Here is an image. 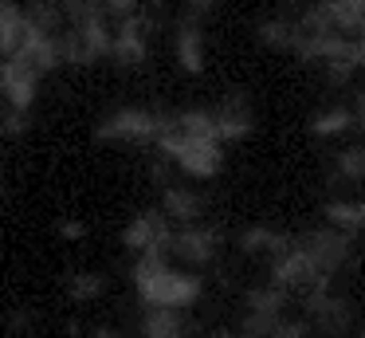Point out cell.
Here are the masks:
<instances>
[{"instance_id": "cell-25", "label": "cell", "mask_w": 365, "mask_h": 338, "mask_svg": "<svg viewBox=\"0 0 365 338\" xmlns=\"http://www.w3.org/2000/svg\"><path fill=\"white\" fill-rule=\"evenodd\" d=\"M28 126H32V122H28L24 110H9V114L0 118V134H4V138H20V134H24Z\"/></svg>"}, {"instance_id": "cell-28", "label": "cell", "mask_w": 365, "mask_h": 338, "mask_svg": "<svg viewBox=\"0 0 365 338\" xmlns=\"http://www.w3.org/2000/svg\"><path fill=\"white\" fill-rule=\"evenodd\" d=\"M59 236H63V240H83V236H87V224H79V220H59Z\"/></svg>"}, {"instance_id": "cell-29", "label": "cell", "mask_w": 365, "mask_h": 338, "mask_svg": "<svg viewBox=\"0 0 365 338\" xmlns=\"http://www.w3.org/2000/svg\"><path fill=\"white\" fill-rule=\"evenodd\" d=\"M212 12H216V4H189V8H185L189 24H192V20H200V16H212Z\"/></svg>"}, {"instance_id": "cell-15", "label": "cell", "mask_w": 365, "mask_h": 338, "mask_svg": "<svg viewBox=\"0 0 365 338\" xmlns=\"http://www.w3.org/2000/svg\"><path fill=\"white\" fill-rule=\"evenodd\" d=\"M173 44H177V59H181V67L189 71V75L205 71V31H200V24L185 20L181 28H177Z\"/></svg>"}, {"instance_id": "cell-17", "label": "cell", "mask_w": 365, "mask_h": 338, "mask_svg": "<svg viewBox=\"0 0 365 338\" xmlns=\"http://www.w3.org/2000/svg\"><path fill=\"white\" fill-rule=\"evenodd\" d=\"M185 311H145L142 319V338H185Z\"/></svg>"}, {"instance_id": "cell-34", "label": "cell", "mask_w": 365, "mask_h": 338, "mask_svg": "<svg viewBox=\"0 0 365 338\" xmlns=\"http://www.w3.org/2000/svg\"><path fill=\"white\" fill-rule=\"evenodd\" d=\"M361 338H365V327H361Z\"/></svg>"}, {"instance_id": "cell-12", "label": "cell", "mask_w": 365, "mask_h": 338, "mask_svg": "<svg viewBox=\"0 0 365 338\" xmlns=\"http://www.w3.org/2000/svg\"><path fill=\"white\" fill-rule=\"evenodd\" d=\"M161 212H165L169 224H181V228H192L200 217H205V197L189 185H169L161 193Z\"/></svg>"}, {"instance_id": "cell-31", "label": "cell", "mask_w": 365, "mask_h": 338, "mask_svg": "<svg viewBox=\"0 0 365 338\" xmlns=\"http://www.w3.org/2000/svg\"><path fill=\"white\" fill-rule=\"evenodd\" d=\"M91 338H122V330H114V327H95V330H91Z\"/></svg>"}, {"instance_id": "cell-26", "label": "cell", "mask_w": 365, "mask_h": 338, "mask_svg": "<svg viewBox=\"0 0 365 338\" xmlns=\"http://www.w3.org/2000/svg\"><path fill=\"white\" fill-rule=\"evenodd\" d=\"M9 322H12V330H32V327H36V311H28V307H16Z\"/></svg>"}, {"instance_id": "cell-27", "label": "cell", "mask_w": 365, "mask_h": 338, "mask_svg": "<svg viewBox=\"0 0 365 338\" xmlns=\"http://www.w3.org/2000/svg\"><path fill=\"white\" fill-rule=\"evenodd\" d=\"M302 334H307V327H302V322L283 319V322L275 327V334H271V338H302Z\"/></svg>"}, {"instance_id": "cell-3", "label": "cell", "mask_w": 365, "mask_h": 338, "mask_svg": "<svg viewBox=\"0 0 365 338\" xmlns=\"http://www.w3.org/2000/svg\"><path fill=\"white\" fill-rule=\"evenodd\" d=\"M165 118L169 114H153V110L142 106H126V110H114L98 122L95 138L98 141H158V134L165 130Z\"/></svg>"}, {"instance_id": "cell-10", "label": "cell", "mask_w": 365, "mask_h": 338, "mask_svg": "<svg viewBox=\"0 0 365 338\" xmlns=\"http://www.w3.org/2000/svg\"><path fill=\"white\" fill-rule=\"evenodd\" d=\"M145 31H150V24H145V8H142V16H134V20L114 28L110 59L122 63V67H142L150 59V39H145Z\"/></svg>"}, {"instance_id": "cell-11", "label": "cell", "mask_w": 365, "mask_h": 338, "mask_svg": "<svg viewBox=\"0 0 365 338\" xmlns=\"http://www.w3.org/2000/svg\"><path fill=\"white\" fill-rule=\"evenodd\" d=\"M307 311H310V319L322 327L326 338H338L341 330L354 322V314H349V303H346V299H338V295H330V283H322V287L307 291Z\"/></svg>"}, {"instance_id": "cell-4", "label": "cell", "mask_w": 365, "mask_h": 338, "mask_svg": "<svg viewBox=\"0 0 365 338\" xmlns=\"http://www.w3.org/2000/svg\"><path fill=\"white\" fill-rule=\"evenodd\" d=\"M122 244L138 256H169V244H173V224L165 220L161 209H145L122 228Z\"/></svg>"}, {"instance_id": "cell-6", "label": "cell", "mask_w": 365, "mask_h": 338, "mask_svg": "<svg viewBox=\"0 0 365 338\" xmlns=\"http://www.w3.org/2000/svg\"><path fill=\"white\" fill-rule=\"evenodd\" d=\"M40 71L36 67H28L24 59H4L0 63V99L9 102L12 110H32V102H36V91H40Z\"/></svg>"}, {"instance_id": "cell-24", "label": "cell", "mask_w": 365, "mask_h": 338, "mask_svg": "<svg viewBox=\"0 0 365 338\" xmlns=\"http://www.w3.org/2000/svg\"><path fill=\"white\" fill-rule=\"evenodd\" d=\"M338 177L341 181H365V146H346L338 154Z\"/></svg>"}, {"instance_id": "cell-19", "label": "cell", "mask_w": 365, "mask_h": 338, "mask_svg": "<svg viewBox=\"0 0 365 338\" xmlns=\"http://www.w3.org/2000/svg\"><path fill=\"white\" fill-rule=\"evenodd\" d=\"M326 220H330V228H338V232L354 236L365 228V201H330L326 204Z\"/></svg>"}, {"instance_id": "cell-32", "label": "cell", "mask_w": 365, "mask_h": 338, "mask_svg": "<svg viewBox=\"0 0 365 338\" xmlns=\"http://www.w3.org/2000/svg\"><path fill=\"white\" fill-rule=\"evenodd\" d=\"M216 338H252V334H216Z\"/></svg>"}, {"instance_id": "cell-1", "label": "cell", "mask_w": 365, "mask_h": 338, "mask_svg": "<svg viewBox=\"0 0 365 338\" xmlns=\"http://www.w3.org/2000/svg\"><path fill=\"white\" fill-rule=\"evenodd\" d=\"M130 279H134V287H138V299H142L150 311H185V307H192L200 299V291H205L200 275L169 267L165 256H138Z\"/></svg>"}, {"instance_id": "cell-8", "label": "cell", "mask_w": 365, "mask_h": 338, "mask_svg": "<svg viewBox=\"0 0 365 338\" xmlns=\"http://www.w3.org/2000/svg\"><path fill=\"white\" fill-rule=\"evenodd\" d=\"M216 252H220V232H216V228H208V224L177 228V232H173V244H169V256L185 259V264H192V267L212 264Z\"/></svg>"}, {"instance_id": "cell-18", "label": "cell", "mask_w": 365, "mask_h": 338, "mask_svg": "<svg viewBox=\"0 0 365 338\" xmlns=\"http://www.w3.org/2000/svg\"><path fill=\"white\" fill-rule=\"evenodd\" d=\"M287 307V291H279L275 283H263V287L247 291V314H259V319H283Z\"/></svg>"}, {"instance_id": "cell-33", "label": "cell", "mask_w": 365, "mask_h": 338, "mask_svg": "<svg viewBox=\"0 0 365 338\" xmlns=\"http://www.w3.org/2000/svg\"><path fill=\"white\" fill-rule=\"evenodd\" d=\"M0 197H4V181H0Z\"/></svg>"}, {"instance_id": "cell-23", "label": "cell", "mask_w": 365, "mask_h": 338, "mask_svg": "<svg viewBox=\"0 0 365 338\" xmlns=\"http://www.w3.org/2000/svg\"><path fill=\"white\" fill-rule=\"evenodd\" d=\"M354 126V110H322V114H314V122H310V134H318V138H330V134H341Z\"/></svg>"}, {"instance_id": "cell-16", "label": "cell", "mask_w": 365, "mask_h": 338, "mask_svg": "<svg viewBox=\"0 0 365 338\" xmlns=\"http://www.w3.org/2000/svg\"><path fill=\"white\" fill-rule=\"evenodd\" d=\"M24 36V8L0 0V59H12Z\"/></svg>"}, {"instance_id": "cell-22", "label": "cell", "mask_w": 365, "mask_h": 338, "mask_svg": "<svg viewBox=\"0 0 365 338\" xmlns=\"http://www.w3.org/2000/svg\"><path fill=\"white\" fill-rule=\"evenodd\" d=\"M259 39L271 47H283V51H294L302 39V28L299 24H287V20H263L259 24Z\"/></svg>"}, {"instance_id": "cell-5", "label": "cell", "mask_w": 365, "mask_h": 338, "mask_svg": "<svg viewBox=\"0 0 365 338\" xmlns=\"http://www.w3.org/2000/svg\"><path fill=\"white\" fill-rule=\"evenodd\" d=\"M299 248L310 256V264L318 267V275L322 279H330L334 272H338L341 264L349 259V248H354V236H346V232H338V228H314V232H307L299 240Z\"/></svg>"}, {"instance_id": "cell-14", "label": "cell", "mask_w": 365, "mask_h": 338, "mask_svg": "<svg viewBox=\"0 0 365 338\" xmlns=\"http://www.w3.org/2000/svg\"><path fill=\"white\" fill-rule=\"evenodd\" d=\"M294 244H299V240H291V236H283V232H271V228H263V224L247 228V232L240 236V248H244L247 256H267L271 264L283 259Z\"/></svg>"}, {"instance_id": "cell-21", "label": "cell", "mask_w": 365, "mask_h": 338, "mask_svg": "<svg viewBox=\"0 0 365 338\" xmlns=\"http://www.w3.org/2000/svg\"><path fill=\"white\" fill-rule=\"evenodd\" d=\"M103 291H106L103 272H75L71 279H67V299H71V303H91V299H98Z\"/></svg>"}, {"instance_id": "cell-7", "label": "cell", "mask_w": 365, "mask_h": 338, "mask_svg": "<svg viewBox=\"0 0 365 338\" xmlns=\"http://www.w3.org/2000/svg\"><path fill=\"white\" fill-rule=\"evenodd\" d=\"M271 283H275L279 291H287V295H291V291H314V287H322V283H330V279H322V275H318V267L310 264V256L299 248V244H294L283 259H275V264H271Z\"/></svg>"}, {"instance_id": "cell-30", "label": "cell", "mask_w": 365, "mask_h": 338, "mask_svg": "<svg viewBox=\"0 0 365 338\" xmlns=\"http://www.w3.org/2000/svg\"><path fill=\"white\" fill-rule=\"evenodd\" d=\"M354 122L365 130V86L357 91V102H354Z\"/></svg>"}, {"instance_id": "cell-20", "label": "cell", "mask_w": 365, "mask_h": 338, "mask_svg": "<svg viewBox=\"0 0 365 338\" xmlns=\"http://www.w3.org/2000/svg\"><path fill=\"white\" fill-rule=\"evenodd\" d=\"M177 130H181L185 138L220 141V138H216V114H212V110H185V114H177Z\"/></svg>"}, {"instance_id": "cell-13", "label": "cell", "mask_w": 365, "mask_h": 338, "mask_svg": "<svg viewBox=\"0 0 365 338\" xmlns=\"http://www.w3.org/2000/svg\"><path fill=\"white\" fill-rule=\"evenodd\" d=\"M212 114H216V138L220 141H236L252 134V110H247V99L240 91H232Z\"/></svg>"}, {"instance_id": "cell-9", "label": "cell", "mask_w": 365, "mask_h": 338, "mask_svg": "<svg viewBox=\"0 0 365 338\" xmlns=\"http://www.w3.org/2000/svg\"><path fill=\"white\" fill-rule=\"evenodd\" d=\"M16 59H24L28 67H36L40 75H48V71H56L59 63H63V59H59V36H51V31L36 28V24L24 16V36H20Z\"/></svg>"}, {"instance_id": "cell-2", "label": "cell", "mask_w": 365, "mask_h": 338, "mask_svg": "<svg viewBox=\"0 0 365 338\" xmlns=\"http://www.w3.org/2000/svg\"><path fill=\"white\" fill-rule=\"evenodd\" d=\"M158 154L169 157L173 165H181L189 177L197 181H208L220 173L224 165V149L220 141H200V138H185L177 130V118H165V130L158 134Z\"/></svg>"}]
</instances>
